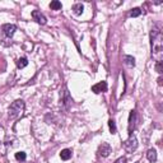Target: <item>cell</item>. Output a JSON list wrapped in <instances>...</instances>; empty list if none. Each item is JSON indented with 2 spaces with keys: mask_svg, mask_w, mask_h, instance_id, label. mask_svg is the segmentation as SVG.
Listing matches in <instances>:
<instances>
[{
  "mask_svg": "<svg viewBox=\"0 0 163 163\" xmlns=\"http://www.w3.org/2000/svg\"><path fill=\"white\" fill-rule=\"evenodd\" d=\"M150 49H152V57L156 60V63L162 61L163 36H162V29L158 24H154L150 31Z\"/></svg>",
  "mask_w": 163,
  "mask_h": 163,
  "instance_id": "1",
  "label": "cell"
},
{
  "mask_svg": "<svg viewBox=\"0 0 163 163\" xmlns=\"http://www.w3.org/2000/svg\"><path fill=\"white\" fill-rule=\"evenodd\" d=\"M24 111V102L22 99H17L9 107V117L10 118H17L19 117Z\"/></svg>",
  "mask_w": 163,
  "mask_h": 163,
  "instance_id": "2",
  "label": "cell"
},
{
  "mask_svg": "<svg viewBox=\"0 0 163 163\" xmlns=\"http://www.w3.org/2000/svg\"><path fill=\"white\" fill-rule=\"evenodd\" d=\"M138 148V139H136V136L134 134H131L129 138L124 142V149L127 152V153H133Z\"/></svg>",
  "mask_w": 163,
  "mask_h": 163,
  "instance_id": "3",
  "label": "cell"
},
{
  "mask_svg": "<svg viewBox=\"0 0 163 163\" xmlns=\"http://www.w3.org/2000/svg\"><path fill=\"white\" fill-rule=\"evenodd\" d=\"M135 129H136V111L133 110L130 112V115H129V125H127L129 135H131Z\"/></svg>",
  "mask_w": 163,
  "mask_h": 163,
  "instance_id": "4",
  "label": "cell"
},
{
  "mask_svg": "<svg viewBox=\"0 0 163 163\" xmlns=\"http://www.w3.org/2000/svg\"><path fill=\"white\" fill-rule=\"evenodd\" d=\"M111 150H112V148H111V145H110L108 143H102V144L99 145V148H98V156L106 158V157L110 156Z\"/></svg>",
  "mask_w": 163,
  "mask_h": 163,
  "instance_id": "5",
  "label": "cell"
},
{
  "mask_svg": "<svg viewBox=\"0 0 163 163\" xmlns=\"http://www.w3.org/2000/svg\"><path fill=\"white\" fill-rule=\"evenodd\" d=\"M72 97H70V94L69 92H68V89H65L61 94V106L65 108V110H69V107L72 106Z\"/></svg>",
  "mask_w": 163,
  "mask_h": 163,
  "instance_id": "6",
  "label": "cell"
},
{
  "mask_svg": "<svg viewBox=\"0 0 163 163\" xmlns=\"http://www.w3.org/2000/svg\"><path fill=\"white\" fill-rule=\"evenodd\" d=\"M2 29H3L4 35H5L6 37H12L14 33H15V31H17V25H15V24H9V23H6V24L3 25Z\"/></svg>",
  "mask_w": 163,
  "mask_h": 163,
  "instance_id": "7",
  "label": "cell"
},
{
  "mask_svg": "<svg viewBox=\"0 0 163 163\" xmlns=\"http://www.w3.org/2000/svg\"><path fill=\"white\" fill-rule=\"evenodd\" d=\"M32 18H33V21H36L40 24H46V22H47L46 17L42 14L40 10H33L32 12Z\"/></svg>",
  "mask_w": 163,
  "mask_h": 163,
  "instance_id": "8",
  "label": "cell"
},
{
  "mask_svg": "<svg viewBox=\"0 0 163 163\" xmlns=\"http://www.w3.org/2000/svg\"><path fill=\"white\" fill-rule=\"evenodd\" d=\"M92 92L94 93H103V92H107V83L106 82H99L97 84L92 85Z\"/></svg>",
  "mask_w": 163,
  "mask_h": 163,
  "instance_id": "9",
  "label": "cell"
},
{
  "mask_svg": "<svg viewBox=\"0 0 163 163\" xmlns=\"http://www.w3.org/2000/svg\"><path fill=\"white\" fill-rule=\"evenodd\" d=\"M72 10H73V13L75 15H80L83 13V10H84V6H83L82 3H76V4L73 5V9Z\"/></svg>",
  "mask_w": 163,
  "mask_h": 163,
  "instance_id": "10",
  "label": "cell"
},
{
  "mask_svg": "<svg viewBox=\"0 0 163 163\" xmlns=\"http://www.w3.org/2000/svg\"><path fill=\"white\" fill-rule=\"evenodd\" d=\"M124 63L129 68H134L135 66V59L133 56H130V55H125L124 56Z\"/></svg>",
  "mask_w": 163,
  "mask_h": 163,
  "instance_id": "11",
  "label": "cell"
},
{
  "mask_svg": "<svg viewBox=\"0 0 163 163\" xmlns=\"http://www.w3.org/2000/svg\"><path fill=\"white\" fill-rule=\"evenodd\" d=\"M147 158H148V161L149 162H156L157 161V150L156 149H149L148 152H147Z\"/></svg>",
  "mask_w": 163,
  "mask_h": 163,
  "instance_id": "12",
  "label": "cell"
},
{
  "mask_svg": "<svg viewBox=\"0 0 163 163\" xmlns=\"http://www.w3.org/2000/svg\"><path fill=\"white\" fill-rule=\"evenodd\" d=\"M73 156V152L72 149H64L61 150V153H60V157H61L63 161H68V159H70Z\"/></svg>",
  "mask_w": 163,
  "mask_h": 163,
  "instance_id": "13",
  "label": "cell"
},
{
  "mask_svg": "<svg viewBox=\"0 0 163 163\" xmlns=\"http://www.w3.org/2000/svg\"><path fill=\"white\" fill-rule=\"evenodd\" d=\"M27 65H28V60L25 59V57H21V59L17 60V66H18L19 69H22V68L27 66Z\"/></svg>",
  "mask_w": 163,
  "mask_h": 163,
  "instance_id": "14",
  "label": "cell"
},
{
  "mask_svg": "<svg viewBox=\"0 0 163 163\" xmlns=\"http://www.w3.org/2000/svg\"><path fill=\"white\" fill-rule=\"evenodd\" d=\"M50 8L52 10H60L61 9V3H60L59 0H54V2L50 3Z\"/></svg>",
  "mask_w": 163,
  "mask_h": 163,
  "instance_id": "15",
  "label": "cell"
},
{
  "mask_svg": "<svg viewBox=\"0 0 163 163\" xmlns=\"http://www.w3.org/2000/svg\"><path fill=\"white\" fill-rule=\"evenodd\" d=\"M108 127H110V133L111 134H116V131H117V129H116V124H115V121L112 118L111 120H108Z\"/></svg>",
  "mask_w": 163,
  "mask_h": 163,
  "instance_id": "16",
  "label": "cell"
},
{
  "mask_svg": "<svg viewBox=\"0 0 163 163\" xmlns=\"http://www.w3.org/2000/svg\"><path fill=\"white\" fill-rule=\"evenodd\" d=\"M25 158H27V156H25V153H24V152H18V153H15V159H17V161L24 162Z\"/></svg>",
  "mask_w": 163,
  "mask_h": 163,
  "instance_id": "17",
  "label": "cell"
},
{
  "mask_svg": "<svg viewBox=\"0 0 163 163\" xmlns=\"http://www.w3.org/2000/svg\"><path fill=\"white\" fill-rule=\"evenodd\" d=\"M142 14V9L140 8H134V9H131V12H130V17H133V18H135V17H139Z\"/></svg>",
  "mask_w": 163,
  "mask_h": 163,
  "instance_id": "18",
  "label": "cell"
},
{
  "mask_svg": "<svg viewBox=\"0 0 163 163\" xmlns=\"http://www.w3.org/2000/svg\"><path fill=\"white\" fill-rule=\"evenodd\" d=\"M156 70L158 72V74H162V72H163V66H162V61H158V63H156Z\"/></svg>",
  "mask_w": 163,
  "mask_h": 163,
  "instance_id": "19",
  "label": "cell"
},
{
  "mask_svg": "<svg viewBox=\"0 0 163 163\" xmlns=\"http://www.w3.org/2000/svg\"><path fill=\"white\" fill-rule=\"evenodd\" d=\"M115 163H126V158H125V157H121V158L116 159V162H115Z\"/></svg>",
  "mask_w": 163,
  "mask_h": 163,
  "instance_id": "20",
  "label": "cell"
},
{
  "mask_svg": "<svg viewBox=\"0 0 163 163\" xmlns=\"http://www.w3.org/2000/svg\"><path fill=\"white\" fill-rule=\"evenodd\" d=\"M158 84H159V85H162V78H161V76L158 78Z\"/></svg>",
  "mask_w": 163,
  "mask_h": 163,
  "instance_id": "21",
  "label": "cell"
}]
</instances>
